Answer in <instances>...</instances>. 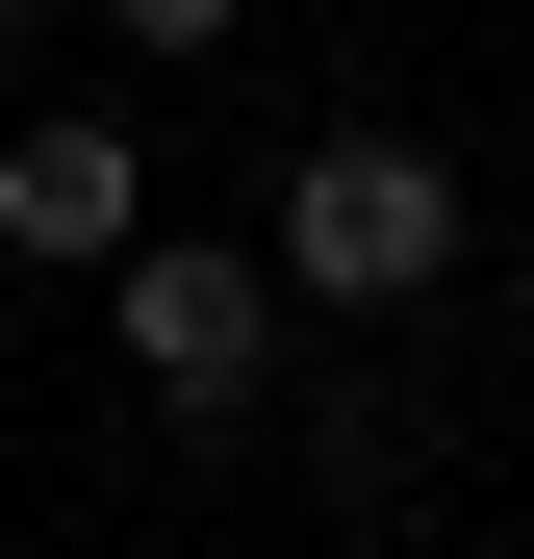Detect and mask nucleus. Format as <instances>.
Returning a JSON list of instances; mask_svg holds the SVG:
<instances>
[{
  "instance_id": "obj_1",
  "label": "nucleus",
  "mask_w": 534,
  "mask_h": 559,
  "mask_svg": "<svg viewBox=\"0 0 534 559\" xmlns=\"http://www.w3.org/2000/svg\"><path fill=\"white\" fill-rule=\"evenodd\" d=\"M407 280H459V178L407 128H331L281 178V306H407Z\"/></svg>"
},
{
  "instance_id": "obj_2",
  "label": "nucleus",
  "mask_w": 534,
  "mask_h": 559,
  "mask_svg": "<svg viewBox=\"0 0 534 559\" xmlns=\"http://www.w3.org/2000/svg\"><path fill=\"white\" fill-rule=\"evenodd\" d=\"M103 306H128V356H153V407H254V356H281L254 254H204V229H128V254H103Z\"/></svg>"
},
{
  "instance_id": "obj_3",
  "label": "nucleus",
  "mask_w": 534,
  "mask_h": 559,
  "mask_svg": "<svg viewBox=\"0 0 534 559\" xmlns=\"http://www.w3.org/2000/svg\"><path fill=\"white\" fill-rule=\"evenodd\" d=\"M153 229V178H128V128L103 103H51V128H0V254H51V280H103Z\"/></svg>"
},
{
  "instance_id": "obj_4",
  "label": "nucleus",
  "mask_w": 534,
  "mask_h": 559,
  "mask_svg": "<svg viewBox=\"0 0 534 559\" xmlns=\"http://www.w3.org/2000/svg\"><path fill=\"white\" fill-rule=\"evenodd\" d=\"M128 51H229V0H128Z\"/></svg>"
}]
</instances>
